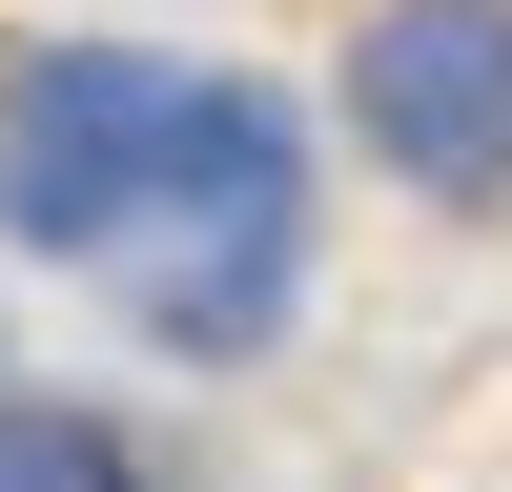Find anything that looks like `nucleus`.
<instances>
[{"instance_id":"f03ea898","label":"nucleus","mask_w":512,"mask_h":492,"mask_svg":"<svg viewBox=\"0 0 512 492\" xmlns=\"http://www.w3.org/2000/svg\"><path fill=\"white\" fill-rule=\"evenodd\" d=\"M349 123L410 164V185L492 205V185H512V0H369V41H349Z\"/></svg>"},{"instance_id":"f257e3e1","label":"nucleus","mask_w":512,"mask_h":492,"mask_svg":"<svg viewBox=\"0 0 512 492\" xmlns=\"http://www.w3.org/2000/svg\"><path fill=\"white\" fill-rule=\"evenodd\" d=\"M0 226L103 267L164 349H267L308 267V164L267 82H185L144 41H41L0 62Z\"/></svg>"},{"instance_id":"7ed1b4c3","label":"nucleus","mask_w":512,"mask_h":492,"mask_svg":"<svg viewBox=\"0 0 512 492\" xmlns=\"http://www.w3.org/2000/svg\"><path fill=\"white\" fill-rule=\"evenodd\" d=\"M0 492H123V451L82 410H0Z\"/></svg>"}]
</instances>
